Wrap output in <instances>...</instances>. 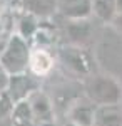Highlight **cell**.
Segmentation results:
<instances>
[{
  "mask_svg": "<svg viewBox=\"0 0 122 126\" xmlns=\"http://www.w3.org/2000/svg\"><path fill=\"white\" fill-rule=\"evenodd\" d=\"M30 52H32V44L15 32L5 49L0 52V64L9 72V76L28 72Z\"/></svg>",
  "mask_w": 122,
  "mask_h": 126,
  "instance_id": "cell-2",
  "label": "cell"
},
{
  "mask_svg": "<svg viewBox=\"0 0 122 126\" xmlns=\"http://www.w3.org/2000/svg\"><path fill=\"white\" fill-rule=\"evenodd\" d=\"M64 126H77V125H74V123H70V121H67V123H65Z\"/></svg>",
  "mask_w": 122,
  "mask_h": 126,
  "instance_id": "cell-18",
  "label": "cell"
},
{
  "mask_svg": "<svg viewBox=\"0 0 122 126\" xmlns=\"http://www.w3.org/2000/svg\"><path fill=\"white\" fill-rule=\"evenodd\" d=\"M12 126H35V118H34L28 99L15 104L13 114H12Z\"/></svg>",
  "mask_w": 122,
  "mask_h": 126,
  "instance_id": "cell-10",
  "label": "cell"
},
{
  "mask_svg": "<svg viewBox=\"0 0 122 126\" xmlns=\"http://www.w3.org/2000/svg\"><path fill=\"white\" fill-rule=\"evenodd\" d=\"M90 34V25L87 20H67V35L72 39V44L79 46L80 40H85Z\"/></svg>",
  "mask_w": 122,
  "mask_h": 126,
  "instance_id": "cell-12",
  "label": "cell"
},
{
  "mask_svg": "<svg viewBox=\"0 0 122 126\" xmlns=\"http://www.w3.org/2000/svg\"><path fill=\"white\" fill-rule=\"evenodd\" d=\"M57 59L55 56L49 50V47H32L30 52V61H28V72L34 74L35 78H49L52 71L55 69Z\"/></svg>",
  "mask_w": 122,
  "mask_h": 126,
  "instance_id": "cell-6",
  "label": "cell"
},
{
  "mask_svg": "<svg viewBox=\"0 0 122 126\" xmlns=\"http://www.w3.org/2000/svg\"><path fill=\"white\" fill-rule=\"evenodd\" d=\"M114 22H115L119 27H122V0H117V10H115Z\"/></svg>",
  "mask_w": 122,
  "mask_h": 126,
  "instance_id": "cell-17",
  "label": "cell"
},
{
  "mask_svg": "<svg viewBox=\"0 0 122 126\" xmlns=\"http://www.w3.org/2000/svg\"><path fill=\"white\" fill-rule=\"evenodd\" d=\"M57 10V0H28V14L37 15H47L50 12Z\"/></svg>",
  "mask_w": 122,
  "mask_h": 126,
  "instance_id": "cell-15",
  "label": "cell"
},
{
  "mask_svg": "<svg viewBox=\"0 0 122 126\" xmlns=\"http://www.w3.org/2000/svg\"><path fill=\"white\" fill-rule=\"evenodd\" d=\"M0 17H2V12H0Z\"/></svg>",
  "mask_w": 122,
  "mask_h": 126,
  "instance_id": "cell-19",
  "label": "cell"
},
{
  "mask_svg": "<svg viewBox=\"0 0 122 126\" xmlns=\"http://www.w3.org/2000/svg\"><path fill=\"white\" fill-rule=\"evenodd\" d=\"M57 12L67 20H87L92 15V0H57Z\"/></svg>",
  "mask_w": 122,
  "mask_h": 126,
  "instance_id": "cell-8",
  "label": "cell"
},
{
  "mask_svg": "<svg viewBox=\"0 0 122 126\" xmlns=\"http://www.w3.org/2000/svg\"><path fill=\"white\" fill-rule=\"evenodd\" d=\"M59 61L65 69L77 76H92V57L80 46H62L59 49Z\"/></svg>",
  "mask_w": 122,
  "mask_h": 126,
  "instance_id": "cell-3",
  "label": "cell"
},
{
  "mask_svg": "<svg viewBox=\"0 0 122 126\" xmlns=\"http://www.w3.org/2000/svg\"><path fill=\"white\" fill-rule=\"evenodd\" d=\"M13 108L15 103L12 101L9 93H0V126H12Z\"/></svg>",
  "mask_w": 122,
  "mask_h": 126,
  "instance_id": "cell-14",
  "label": "cell"
},
{
  "mask_svg": "<svg viewBox=\"0 0 122 126\" xmlns=\"http://www.w3.org/2000/svg\"><path fill=\"white\" fill-rule=\"evenodd\" d=\"M95 113H97V106L92 101H89L87 97L77 99L67 109V121H70L77 126H94Z\"/></svg>",
  "mask_w": 122,
  "mask_h": 126,
  "instance_id": "cell-7",
  "label": "cell"
},
{
  "mask_svg": "<svg viewBox=\"0 0 122 126\" xmlns=\"http://www.w3.org/2000/svg\"><path fill=\"white\" fill-rule=\"evenodd\" d=\"M40 24H37V17L34 14H25L22 19L19 20V25H17V34H20L24 39H27L28 42H32L34 35L37 34Z\"/></svg>",
  "mask_w": 122,
  "mask_h": 126,
  "instance_id": "cell-13",
  "label": "cell"
},
{
  "mask_svg": "<svg viewBox=\"0 0 122 126\" xmlns=\"http://www.w3.org/2000/svg\"><path fill=\"white\" fill-rule=\"evenodd\" d=\"M37 89H40V79L35 78V76L30 74V72H24V74L10 76L7 93L10 94L12 101L17 104L20 101L28 99Z\"/></svg>",
  "mask_w": 122,
  "mask_h": 126,
  "instance_id": "cell-5",
  "label": "cell"
},
{
  "mask_svg": "<svg viewBox=\"0 0 122 126\" xmlns=\"http://www.w3.org/2000/svg\"><path fill=\"white\" fill-rule=\"evenodd\" d=\"M9 81H10L9 72L2 67V64H0V93H5V91H7V87H9Z\"/></svg>",
  "mask_w": 122,
  "mask_h": 126,
  "instance_id": "cell-16",
  "label": "cell"
},
{
  "mask_svg": "<svg viewBox=\"0 0 122 126\" xmlns=\"http://www.w3.org/2000/svg\"><path fill=\"white\" fill-rule=\"evenodd\" d=\"M94 126H122V111L119 106L97 108Z\"/></svg>",
  "mask_w": 122,
  "mask_h": 126,
  "instance_id": "cell-9",
  "label": "cell"
},
{
  "mask_svg": "<svg viewBox=\"0 0 122 126\" xmlns=\"http://www.w3.org/2000/svg\"><path fill=\"white\" fill-rule=\"evenodd\" d=\"M35 126H55V104L54 99L40 87L28 97Z\"/></svg>",
  "mask_w": 122,
  "mask_h": 126,
  "instance_id": "cell-4",
  "label": "cell"
},
{
  "mask_svg": "<svg viewBox=\"0 0 122 126\" xmlns=\"http://www.w3.org/2000/svg\"><path fill=\"white\" fill-rule=\"evenodd\" d=\"M117 0H92V15L102 22H114Z\"/></svg>",
  "mask_w": 122,
  "mask_h": 126,
  "instance_id": "cell-11",
  "label": "cell"
},
{
  "mask_svg": "<svg viewBox=\"0 0 122 126\" xmlns=\"http://www.w3.org/2000/svg\"><path fill=\"white\" fill-rule=\"evenodd\" d=\"M85 97L92 101L97 108L119 106L122 99V87L117 79L107 74H94L85 81Z\"/></svg>",
  "mask_w": 122,
  "mask_h": 126,
  "instance_id": "cell-1",
  "label": "cell"
}]
</instances>
